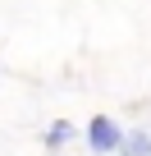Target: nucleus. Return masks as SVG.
<instances>
[{"label":"nucleus","instance_id":"7ed1b4c3","mask_svg":"<svg viewBox=\"0 0 151 156\" xmlns=\"http://www.w3.org/2000/svg\"><path fill=\"white\" fill-rule=\"evenodd\" d=\"M69 138H73V124H69V119H55V124H50V129L41 133V142H46L50 151H55V147H64Z\"/></svg>","mask_w":151,"mask_h":156},{"label":"nucleus","instance_id":"f03ea898","mask_svg":"<svg viewBox=\"0 0 151 156\" xmlns=\"http://www.w3.org/2000/svg\"><path fill=\"white\" fill-rule=\"evenodd\" d=\"M119 156H151V133L146 129H128L119 142Z\"/></svg>","mask_w":151,"mask_h":156},{"label":"nucleus","instance_id":"f257e3e1","mask_svg":"<svg viewBox=\"0 0 151 156\" xmlns=\"http://www.w3.org/2000/svg\"><path fill=\"white\" fill-rule=\"evenodd\" d=\"M119 142H124V129L110 119V115H92V124H87V147L92 151H119Z\"/></svg>","mask_w":151,"mask_h":156}]
</instances>
